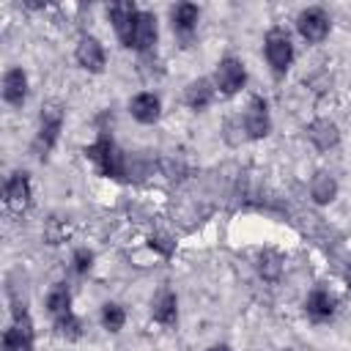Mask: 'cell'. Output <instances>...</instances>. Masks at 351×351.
<instances>
[{"instance_id":"8","label":"cell","mask_w":351,"mask_h":351,"mask_svg":"<svg viewBox=\"0 0 351 351\" xmlns=\"http://www.w3.org/2000/svg\"><path fill=\"white\" fill-rule=\"evenodd\" d=\"M269 129H271L269 107H266V101L261 96H252V101H250V107L244 112V132H247L250 140H261V137L269 134Z\"/></svg>"},{"instance_id":"5","label":"cell","mask_w":351,"mask_h":351,"mask_svg":"<svg viewBox=\"0 0 351 351\" xmlns=\"http://www.w3.org/2000/svg\"><path fill=\"white\" fill-rule=\"evenodd\" d=\"M296 27H299V36L310 44H318L326 38L329 33V16L324 8L313 5V8H304L299 16H296Z\"/></svg>"},{"instance_id":"21","label":"cell","mask_w":351,"mask_h":351,"mask_svg":"<svg viewBox=\"0 0 351 351\" xmlns=\"http://www.w3.org/2000/svg\"><path fill=\"white\" fill-rule=\"evenodd\" d=\"M123 324H126V313H123V307L115 304V302H107V304L101 307V326H104L107 332H121Z\"/></svg>"},{"instance_id":"15","label":"cell","mask_w":351,"mask_h":351,"mask_svg":"<svg viewBox=\"0 0 351 351\" xmlns=\"http://www.w3.org/2000/svg\"><path fill=\"white\" fill-rule=\"evenodd\" d=\"M3 99L11 107H22L27 99V77L22 69H8L3 77Z\"/></svg>"},{"instance_id":"27","label":"cell","mask_w":351,"mask_h":351,"mask_svg":"<svg viewBox=\"0 0 351 351\" xmlns=\"http://www.w3.org/2000/svg\"><path fill=\"white\" fill-rule=\"evenodd\" d=\"M208 351H230V348H228V346H211Z\"/></svg>"},{"instance_id":"9","label":"cell","mask_w":351,"mask_h":351,"mask_svg":"<svg viewBox=\"0 0 351 351\" xmlns=\"http://www.w3.org/2000/svg\"><path fill=\"white\" fill-rule=\"evenodd\" d=\"M3 351H33V321L30 313L14 318V324L3 332Z\"/></svg>"},{"instance_id":"24","label":"cell","mask_w":351,"mask_h":351,"mask_svg":"<svg viewBox=\"0 0 351 351\" xmlns=\"http://www.w3.org/2000/svg\"><path fill=\"white\" fill-rule=\"evenodd\" d=\"M66 236H69V228H66L60 219H49V225H47V230H44V239H47L49 244H60Z\"/></svg>"},{"instance_id":"7","label":"cell","mask_w":351,"mask_h":351,"mask_svg":"<svg viewBox=\"0 0 351 351\" xmlns=\"http://www.w3.org/2000/svg\"><path fill=\"white\" fill-rule=\"evenodd\" d=\"M107 16H110V22H112V27H115V33H118V38H121V44L123 47H132V33H134V19H137V8H134V3H112V5H107Z\"/></svg>"},{"instance_id":"11","label":"cell","mask_w":351,"mask_h":351,"mask_svg":"<svg viewBox=\"0 0 351 351\" xmlns=\"http://www.w3.org/2000/svg\"><path fill=\"white\" fill-rule=\"evenodd\" d=\"M74 55H77V63H80L82 69L93 71V74H99V71L104 69V60H107L104 47H101V41H99L96 36H82Z\"/></svg>"},{"instance_id":"10","label":"cell","mask_w":351,"mask_h":351,"mask_svg":"<svg viewBox=\"0 0 351 351\" xmlns=\"http://www.w3.org/2000/svg\"><path fill=\"white\" fill-rule=\"evenodd\" d=\"M156 36H159V27H156V16L151 11H137V19H134V33H132V47L137 52H151L154 44H156Z\"/></svg>"},{"instance_id":"19","label":"cell","mask_w":351,"mask_h":351,"mask_svg":"<svg viewBox=\"0 0 351 351\" xmlns=\"http://www.w3.org/2000/svg\"><path fill=\"white\" fill-rule=\"evenodd\" d=\"M310 195L315 203H332L335 195H337V181L329 176V173H315L313 181H310Z\"/></svg>"},{"instance_id":"3","label":"cell","mask_w":351,"mask_h":351,"mask_svg":"<svg viewBox=\"0 0 351 351\" xmlns=\"http://www.w3.org/2000/svg\"><path fill=\"white\" fill-rule=\"evenodd\" d=\"M263 49H266V60H269V66L274 69V74H285L288 66H291V60H293V44H291L288 30L271 27V30L266 33Z\"/></svg>"},{"instance_id":"16","label":"cell","mask_w":351,"mask_h":351,"mask_svg":"<svg viewBox=\"0 0 351 351\" xmlns=\"http://www.w3.org/2000/svg\"><path fill=\"white\" fill-rule=\"evenodd\" d=\"M173 30L184 38V41H189L192 38V33H195V27H197V19H200V8L197 5H192V3H178L176 8H173Z\"/></svg>"},{"instance_id":"26","label":"cell","mask_w":351,"mask_h":351,"mask_svg":"<svg viewBox=\"0 0 351 351\" xmlns=\"http://www.w3.org/2000/svg\"><path fill=\"white\" fill-rule=\"evenodd\" d=\"M148 244H151V250H159L165 258H170V255H173V250H176V241H170L167 236H151V239H148Z\"/></svg>"},{"instance_id":"17","label":"cell","mask_w":351,"mask_h":351,"mask_svg":"<svg viewBox=\"0 0 351 351\" xmlns=\"http://www.w3.org/2000/svg\"><path fill=\"white\" fill-rule=\"evenodd\" d=\"M335 307H337L335 296H332L329 291H324V288H315V291L307 296V302H304V313H307L313 321H329V318L335 315Z\"/></svg>"},{"instance_id":"13","label":"cell","mask_w":351,"mask_h":351,"mask_svg":"<svg viewBox=\"0 0 351 351\" xmlns=\"http://www.w3.org/2000/svg\"><path fill=\"white\" fill-rule=\"evenodd\" d=\"M129 112H132V118L134 121H140V123H154V121H159V115H162V101H159V96L156 93H137L132 101H129Z\"/></svg>"},{"instance_id":"2","label":"cell","mask_w":351,"mask_h":351,"mask_svg":"<svg viewBox=\"0 0 351 351\" xmlns=\"http://www.w3.org/2000/svg\"><path fill=\"white\" fill-rule=\"evenodd\" d=\"M60 126H63V110L58 104L41 107V126H38V134L33 140V154L38 159H47V154L55 148V143L60 137Z\"/></svg>"},{"instance_id":"28","label":"cell","mask_w":351,"mask_h":351,"mask_svg":"<svg viewBox=\"0 0 351 351\" xmlns=\"http://www.w3.org/2000/svg\"><path fill=\"white\" fill-rule=\"evenodd\" d=\"M346 277H348V282H351V269H348V271H346Z\"/></svg>"},{"instance_id":"4","label":"cell","mask_w":351,"mask_h":351,"mask_svg":"<svg viewBox=\"0 0 351 351\" xmlns=\"http://www.w3.org/2000/svg\"><path fill=\"white\" fill-rule=\"evenodd\" d=\"M30 197H33V189H30V176L25 170H14L3 186V200H5V208L8 211H16L22 214L27 206H30Z\"/></svg>"},{"instance_id":"29","label":"cell","mask_w":351,"mask_h":351,"mask_svg":"<svg viewBox=\"0 0 351 351\" xmlns=\"http://www.w3.org/2000/svg\"><path fill=\"white\" fill-rule=\"evenodd\" d=\"M288 351H291V348H288Z\"/></svg>"},{"instance_id":"20","label":"cell","mask_w":351,"mask_h":351,"mask_svg":"<svg viewBox=\"0 0 351 351\" xmlns=\"http://www.w3.org/2000/svg\"><path fill=\"white\" fill-rule=\"evenodd\" d=\"M47 313L52 315V321L60 318V315H66V313H71V293H69L66 285H55L47 293Z\"/></svg>"},{"instance_id":"6","label":"cell","mask_w":351,"mask_h":351,"mask_svg":"<svg viewBox=\"0 0 351 351\" xmlns=\"http://www.w3.org/2000/svg\"><path fill=\"white\" fill-rule=\"evenodd\" d=\"M214 82H217L219 93H225V96L239 93V90L244 88V82H247V71H244L241 60H236V58H222L219 66H217Z\"/></svg>"},{"instance_id":"22","label":"cell","mask_w":351,"mask_h":351,"mask_svg":"<svg viewBox=\"0 0 351 351\" xmlns=\"http://www.w3.org/2000/svg\"><path fill=\"white\" fill-rule=\"evenodd\" d=\"M55 329H58L60 337H66V340H77V337L82 335V321H80L74 313H66V315L55 318Z\"/></svg>"},{"instance_id":"18","label":"cell","mask_w":351,"mask_h":351,"mask_svg":"<svg viewBox=\"0 0 351 351\" xmlns=\"http://www.w3.org/2000/svg\"><path fill=\"white\" fill-rule=\"evenodd\" d=\"M214 82L211 80H206V77H200V80H192L189 85H186V90H184V101H186V107L189 110H206L211 101H214Z\"/></svg>"},{"instance_id":"25","label":"cell","mask_w":351,"mask_h":351,"mask_svg":"<svg viewBox=\"0 0 351 351\" xmlns=\"http://www.w3.org/2000/svg\"><path fill=\"white\" fill-rule=\"evenodd\" d=\"M71 261H74V271L77 274H88L90 266H93V252L90 250H77Z\"/></svg>"},{"instance_id":"14","label":"cell","mask_w":351,"mask_h":351,"mask_svg":"<svg viewBox=\"0 0 351 351\" xmlns=\"http://www.w3.org/2000/svg\"><path fill=\"white\" fill-rule=\"evenodd\" d=\"M151 315L162 326H176V321H178V299H176V293L170 288H162L156 293V299L151 304Z\"/></svg>"},{"instance_id":"23","label":"cell","mask_w":351,"mask_h":351,"mask_svg":"<svg viewBox=\"0 0 351 351\" xmlns=\"http://www.w3.org/2000/svg\"><path fill=\"white\" fill-rule=\"evenodd\" d=\"M258 271H261V277L263 280H277L280 277V271H282V261H280V255H274V252H263L261 258H258Z\"/></svg>"},{"instance_id":"1","label":"cell","mask_w":351,"mask_h":351,"mask_svg":"<svg viewBox=\"0 0 351 351\" xmlns=\"http://www.w3.org/2000/svg\"><path fill=\"white\" fill-rule=\"evenodd\" d=\"M85 156L96 165V170L107 178H126V156L115 148L112 137L107 134H99L96 143H90L85 148Z\"/></svg>"},{"instance_id":"12","label":"cell","mask_w":351,"mask_h":351,"mask_svg":"<svg viewBox=\"0 0 351 351\" xmlns=\"http://www.w3.org/2000/svg\"><path fill=\"white\" fill-rule=\"evenodd\" d=\"M307 140L318 148V151H329L340 143V129L335 121L329 118H315L310 126H307Z\"/></svg>"}]
</instances>
